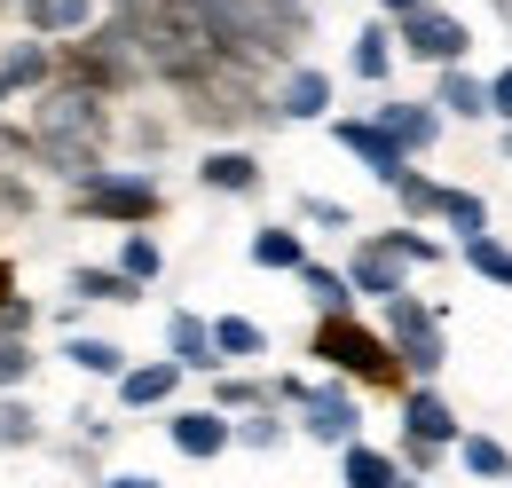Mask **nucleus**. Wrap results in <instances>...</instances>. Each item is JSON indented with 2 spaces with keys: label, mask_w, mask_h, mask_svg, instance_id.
<instances>
[{
  "label": "nucleus",
  "mask_w": 512,
  "mask_h": 488,
  "mask_svg": "<svg viewBox=\"0 0 512 488\" xmlns=\"http://www.w3.org/2000/svg\"><path fill=\"white\" fill-rule=\"evenodd\" d=\"M71 292H79V300H134L142 284H134L127 268H79V276H71Z\"/></svg>",
  "instance_id": "obj_28"
},
{
  "label": "nucleus",
  "mask_w": 512,
  "mask_h": 488,
  "mask_svg": "<svg viewBox=\"0 0 512 488\" xmlns=\"http://www.w3.org/2000/svg\"><path fill=\"white\" fill-rule=\"evenodd\" d=\"M489 111H497V119L512 126V63H505V71H497V79H489Z\"/></svg>",
  "instance_id": "obj_38"
},
{
  "label": "nucleus",
  "mask_w": 512,
  "mask_h": 488,
  "mask_svg": "<svg viewBox=\"0 0 512 488\" xmlns=\"http://www.w3.org/2000/svg\"><path fill=\"white\" fill-rule=\"evenodd\" d=\"M379 244L394 252V260H402V268H434V260H442V244L426 237L418 221H410V229H379Z\"/></svg>",
  "instance_id": "obj_27"
},
{
  "label": "nucleus",
  "mask_w": 512,
  "mask_h": 488,
  "mask_svg": "<svg viewBox=\"0 0 512 488\" xmlns=\"http://www.w3.org/2000/svg\"><path fill=\"white\" fill-rule=\"evenodd\" d=\"M197 182L221 189V197H253V189H260V158H253V150H205Z\"/></svg>",
  "instance_id": "obj_12"
},
{
  "label": "nucleus",
  "mask_w": 512,
  "mask_h": 488,
  "mask_svg": "<svg viewBox=\"0 0 512 488\" xmlns=\"http://www.w3.org/2000/svg\"><path fill=\"white\" fill-rule=\"evenodd\" d=\"M394 56H402V48H394V16H386V24H363V32H355V48H347V71H355L363 87H379L386 71H394Z\"/></svg>",
  "instance_id": "obj_13"
},
{
  "label": "nucleus",
  "mask_w": 512,
  "mask_h": 488,
  "mask_svg": "<svg viewBox=\"0 0 512 488\" xmlns=\"http://www.w3.org/2000/svg\"><path fill=\"white\" fill-rule=\"evenodd\" d=\"M505 158H512V126H505Z\"/></svg>",
  "instance_id": "obj_42"
},
{
  "label": "nucleus",
  "mask_w": 512,
  "mask_h": 488,
  "mask_svg": "<svg viewBox=\"0 0 512 488\" xmlns=\"http://www.w3.org/2000/svg\"><path fill=\"white\" fill-rule=\"evenodd\" d=\"M24 378H32V347H24L16 331H0V394H8V386H24Z\"/></svg>",
  "instance_id": "obj_33"
},
{
  "label": "nucleus",
  "mask_w": 512,
  "mask_h": 488,
  "mask_svg": "<svg viewBox=\"0 0 512 488\" xmlns=\"http://www.w3.org/2000/svg\"><path fill=\"white\" fill-rule=\"evenodd\" d=\"M457 465H465L473 481H512V449L497 433H457Z\"/></svg>",
  "instance_id": "obj_19"
},
{
  "label": "nucleus",
  "mask_w": 512,
  "mask_h": 488,
  "mask_svg": "<svg viewBox=\"0 0 512 488\" xmlns=\"http://www.w3.org/2000/svg\"><path fill=\"white\" fill-rule=\"evenodd\" d=\"M253 268H284V276H300V268H308V244H300V229H284V221L253 229Z\"/></svg>",
  "instance_id": "obj_18"
},
{
  "label": "nucleus",
  "mask_w": 512,
  "mask_h": 488,
  "mask_svg": "<svg viewBox=\"0 0 512 488\" xmlns=\"http://www.w3.org/2000/svg\"><path fill=\"white\" fill-rule=\"evenodd\" d=\"M32 441H40V418H32L24 402L0 394V449H32Z\"/></svg>",
  "instance_id": "obj_32"
},
{
  "label": "nucleus",
  "mask_w": 512,
  "mask_h": 488,
  "mask_svg": "<svg viewBox=\"0 0 512 488\" xmlns=\"http://www.w3.org/2000/svg\"><path fill=\"white\" fill-rule=\"evenodd\" d=\"M331 142H339V150H355V158H363L379 182H394V174L410 166V150H402V142H394L379 119H331Z\"/></svg>",
  "instance_id": "obj_5"
},
{
  "label": "nucleus",
  "mask_w": 512,
  "mask_h": 488,
  "mask_svg": "<svg viewBox=\"0 0 512 488\" xmlns=\"http://www.w3.org/2000/svg\"><path fill=\"white\" fill-rule=\"evenodd\" d=\"M402 433H410V441H442V449H457V410H449L442 394H434V378H410V386H402Z\"/></svg>",
  "instance_id": "obj_6"
},
{
  "label": "nucleus",
  "mask_w": 512,
  "mask_h": 488,
  "mask_svg": "<svg viewBox=\"0 0 512 488\" xmlns=\"http://www.w3.org/2000/svg\"><path fill=\"white\" fill-rule=\"evenodd\" d=\"M394 48H402L410 63H434V71H442V63H465V48H473V24L426 0V8L394 16Z\"/></svg>",
  "instance_id": "obj_2"
},
{
  "label": "nucleus",
  "mask_w": 512,
  "mask_h": 488,
  "mask_svg": "<svg viewBox=\"0 0 512 488\" xmlns=\"http://www.w3.org/2000/svg\"><path fill=\"white\" fill-rule=\"evenodd\" d=\"M174 386H182V363L119 370V402H127V410H158V402H174Z\"/></svg>",
  "instance_id": "obj_14"
},
{
  "label": "nucleus",
  "mask_w": 512,
  "mask_h": 488,
  "mask_svg": "<svg viewBox=\"0 0 512 488\" xmlns=\"http://www.w3.org/2000/svg\"><path fill=\"white\" fill-rule=\"evenodd\" d=\"M442 221L457 229V244L481 237V229H489V197H481V189H449V197H442Z\"/></svg>",
  "instance_id": "obj_26"
},
{
  "label": "nucleus",
  "mask_w": 512,
  "mask_h": 488,
  "mask_svg": "<svg viewBox=\"0 0 512 488\" xmlns=\"http://www.w3.org/2000/svg\"><path fill=\"white\" fill-rule=\"evenodd\" d=\"M434 323H442V315H434L426 300H410V292L386 300V339H410V331H434Z\"/></svg>",
  "instance_id": "obj_29"
},
{
  "label": "nucleus",
  "mask_w": 512,
  "mask_h": 488,
  "mask_svg": "<svg viewBox=\"0 0 512 488\" xmlns=\"http://www.w3.org/2000/svg\"><path fill=\"white\" fill-rule=\"evenodd\" d=\"M213 402H221V410H260V402H268V386H253V378H221V386H213Z\"/></svg>",
  "instance_id": "obj_34"
},
{
  "label": "nucleus",
  "mask_w": 512,
  "mask_h": 488,
  "mask_svg": "<svg viewBox=\"0 0 512 488\" xmlns=\"http://www.w3.org/2000/svg\"><path fill=\"white\" fill-rule=\"evenodd\" d=\"M158 205H166V189L150 182V174H87L79 182V213H95V221H158Z\"/></svg>",
  "instance_id": "obj_3"
},
{
  "label": "nucleus",
  "mask_w": 512,
  "mask_h": 488,
  "mask_svg": "<svg viewBox=\"0 0 512 488\" xmlns=\"http://www.w3.org/2000/svg\"><path fill=\"white\" fill-rule=\"evenodd\" d=\"M465 268H473L481 284L512 292V244H505V237H489V229H481V237H465Z\"/></svg>",
  "instance_id": "obj_22"
},
{
  "label": "nucleus",
  "mask_w": 512,
  "mask_h": 488,
  "mask_svg": "<svg viewBox=\"0 0 512 488\" xmlns=\"http://www.w3.org/2000/svg\"><path fill=\"white\" fill-rule=\"evenodd\" d=\"M237 441H245V449H276V441H284V426H276V418H245V426H237Z\"/></svg>",
  "instance_id": "obj_37"
},
{
  "label": "nucleus",
  "mask_w": 512,
  "mask_h": 488,
  "mask_svg": "<svg viewBox=\"0 0 512 488\" xmlns=\"http://www.w3.org/2000/svg\"><path fill=\"white\" fill-rule=\"evenodd\" d=\"M394 488H426V481H418V473H402V481H394Z\"/></svg>",
  "instance_id": "obj_41"
},
{
  "label": "nucleus",
  "mask_w": 512,
  "mask_h": 488,
  "mask_svg": "<svg viewBox=\"0 0 512 488\" xmlns=\"http://www.w3.org/2000/svg\"><path fill=\"white\" fill-rule=\"evenodd\" d=\"M347 284H355V292H371V300H394V292H410V268H402L379 237H363L355 252H347Z\"/></svg>",
  "instance_id": "obj_7"
},
{
  "label": "nucleus",
  "mask_w": 512,
  "mask_h": 488,
  "mask_svg": "<svg viewBox=\"0 0 512 488\" xmlns=\"http://www.w3.org/2000/svg\"><path fill=\"white\" fill-rule=\"evenodd\" d=\"M379 126L402 150H434L442 142V103H379Z\"/></svg>",
  "instance_id": "obj_11"
},
{
  "label": "nucleus",
  "mask_w": 512,
  "mask_h": 488,
  "mask_svg": "<svg viewBox=\"0 0 512 488\" xmlns=\"http://www.w3.org/2000/svg\"><path fill=\"white\" fill-rule=\"evenodd\" d=\"M386 16H410V8H426V0H379Z\"/></svg>",
  "instance_id": "obj_40"
},
{
  "label": "nucleus",
  "mask_w": 512,
  "mask_h": 488,
  "mask_svg": "<svg viewBox=\"0 0 512 488\" xmlns=\"http://www.w3.org/2000/svg\"><path fill=\"white\" fill-rule=\"evenodd\" d=\"M213 347H221V363H253L260 347H268V331H260L253 315H213Z\"/></svg>",
  "instance_id": "obj_23"
},
{
  "label": "nucleus",
  "mask_w": 512,
  "mask_h": 488,
  "mask_svg": "<svg viewBox=\"0 0 512 488\" xmlns=\"http://www.w3.org/2000/svg\"><path fill=\"white\" fill-rule=\"evenodd\" d=\"M316 363L331 370V378H355V386H410L394 339L363 331L355 315H323V323H316Z\"/></svg>",
  "instance_id": "obj_1"
},
{
  "label": "nucleus",
  "mask_w": 512,
  "mask_h": 488,
  "mask_svg": "<svg viewBox=\"0 0 512 488\" xmlns=\"http://www.w3.org/2000/svg\"><path fill=\"white\" fill-rule=\"evenodd\" d=\"M103 488H158L150 473H119V481H103Z\"/></svg>",
  "instance_id": "obj_39"
},
{
  "label": "nucleus",
  "mask_w": 512,
  "mask_h": 488,
  "mask_svg": "<svg viewBox=\"0 0 512 488\" xmlns=\"http://www.w3.org/2000/svg\"><path fill=\"white\" fill-rule=\"evenodd\" d=\"M276 111L284 119H331V79H323L316 63H292L284 87H276Z\"/></svg>",
  "instance_id": "obj_9"
},
{
  "label": "nucleus",
  "mask_w": 512,
  "mask_h": 488,
  "mask_svg": "<svg viewBox=\"0 0 512 488\" xmlns=\"http://www.w3.org/2000/svg\"><path fill=\"white\" fill-rule=\"evenodd\" d=\"M64 355H71L79 370H95V378H119V370H127V355H119L111 339H71Z\"/></svg>",
  "instance_id": "obj_30"
},
{
  "label": "nucleus",
  "mask_w": 512,
  "mask_h": 488,
  "mask_svg": "<svg viewBox=\"0 0 512 488\" xmlns=\"http://www.w3.org/2000/svg\"><path fill=\"white\" fill-rule=\"evenodd\" d=\"M339 481L347 488H394L402 481V457H386L371 441H347V449H339Z\"/></svg>",
  "instance_id": "obj_15"
},
{
  "label": "nucleus",
  "mask_w": 512,
  "mask_h": 488,
  "mask_svg": "<svg viewBox=\"0 0 512 488\" xmlns=\"http://www.w3.org/2000/svg\"><path fill=\"white\" fill-rule=\"evenodd\" d=\"M300 213H308L316 229H355V213H347V205H331V197H300Z\"/></svg>",
  "instance_id": "obj_35"
},
{
  "label": "nucleus",
  "mask_w": 512,
  "mask_h": 488,
  "mask_svg": "<svg viewBox=\"0 0 512 488\" xmlns=\"http://www.w3.org/2000/svg\"><path fill=\"white\" fill-rule=\"evenodd\" d=\"M434 103H442L449 119H497V111H489V79H481V71H465V63H442Z\"/></svg>",
  "instance_id": "obj_10"
},
{
  "label": "nucleus",
  "mask_w": 512,
  "mask_h": 488,
  "mask_svg": "<svg viewBox=\"0 0 512 488\" xmlns=\"http://www.w3.org/2000/svg\"><path fill=\"white\" fill-rule=\"evenodd\" d=\"M24 16H32V32H48V40L95 32V0H24Z\"/></svg>",
  "instance_id": "obj_17"
},
{
  "label": "nucleus",
  "mask_w": 512,
  "mask_h": 488,
  "mask_svg": "<svg viewBox=\"0 0 512 488\" xmlns=\"http://www.w3.org/2000/svg\"><path fill=\"white\" fill-rule=\"evenodd\" d=\"M442 465V441H410L402 433V473H434Z\"/></svg>",
  "instance_id": "obj_36"
},
{
  "label": "nucleus",
  "mask_w": 512,
  "mask_h": 488,
  "mask_svg": "<svg viewBox=\"0 0 512 488\" xmlns=\"http://www.w3.org/2000/svg\"><path fill=\"white\" fill-rule=\"evenodd\" d=\"M300 426H308V441H323V449L363 441V402H355V378H323V386H308Z\"/></svg>",
  "instance_id": "obj_4"
},
{
  "label": "nucleus",
  "mask_w": 512,
  "mask_h": 488,
  "mask_svg": "<svg viewBox=\"0 0 512 488\" xmlns=\"http://www.w3.org/2000/svg\"><path fill=\"white\" fill-rule=\"evenodd\" d=\"M300 284H308V300H316L323 315H355V284H347V268H323V260H308V268H300Z\"/></svg>",
  "instance_id": "obj_21"
},
{
  "label": "nucleus",
  "mask_w": 512,
  "mask_h": 488,
  "mask_svg": "<svg viewBox=\"0 0 512 488\" xmlns=\"http://www.w3.org/2000/svg\"><path fill=\"white\" fill-rule=\"evenodd\" d=\"M119 268H127L134 284H150V276L166 268V252H158V237H142V229H134V237L119 244Z\"/></svg>",
  "instance_id": "obj_31"
},
{
  "label": "nucleus",
  "mask_w": 512,
  "mask_h": 488,
  "mask_svg": "<svg viewBox=\"0 0 512 488\" xmlns=\"http://www.w3.org/2000/svg\"><path fill=\"white\" fill-rule=\"evenodd\" d=\"M166 339H174V363L182 370H221V347H213V323L205 315H174Z\"/></svg>",
  "instance_id": "obj_16"
},
{
  "label": "nucleus",
  "mask_w": 512,
  "mask_h": 488,
  "mask_svg": "<svg viewBox=\"0 0 512 488\" xmlns=\"http://www.w3.org/2000/svg\"><path fill=\"white\" fill-rule=\"evenodd\" d=\"M166 433H174V449H182V457H197V465H205V457H221V449L237 441V426L221 418V402H213V410H174V418H166Z\"/></svg>",
  "instance_id": "obj_8"
},
{
  "label": "nucleus",
  "mask_w": 512,
  "mask_h": 488,
  "mask_svg": "<svg viewBox=\"0 0 512 488\" xmlns=\"http://www.w3.org/2000/svg\"><path fill=\"white\" fill-rule=\"evenodd\" d=\"M394 355H402V378H434V370L449 363L442 323H434V331H410V339H394Z\"/></svg>",
  "instance_id": "obj_25"
},
{
  "label": "nucleus",
  "mask_w": 512,
  "mask_h": 488,
  "mask_svg": "<svg viewBox=\"0 0 512 488\" xmlns=\"http://www.w3.org/2000/svg\"><path fill=\"white\" fill-rule=\"evenodd\" d=\"M394 205H402V221H442V197L449 189L442 182H426V174H418V166H402V174H394Z\"/></svg>",
  "instance_id": "obj_20"
},
{
  "label": "nucleus",
  "mask_w": 512,
  "mask_h": 488,
  "mask_svg": "<svg viewBox=\"0 0 512 488\" xmlns=\"http://www.w3.org/2000/svg\"><path fill=\"white\" fill-rule=\"evenodd\" d=\"M48 79V48L40 40H16V48H0V95H16V87H40Z\"/></svg>",
  "instance_id": "obj_24"
}]
</instances>
